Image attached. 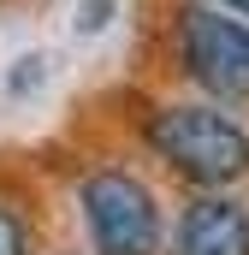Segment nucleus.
Masks as SVG:
<instances>
[{"instance_id":"nucleus-1","label":"nucleus","mask_w":249,"mask_h":255,"mask_svg":"<svg viewBox=\"0 0 249 255\" xmlns=\"http://www.w3.org/2000/svg\"><path fill=\"white\" fill-rule=\"evenodd\" d=\"M142 136H148V148L184 184H196V190H226V184H238L249 172V130L232 113L208 107V101L154 107L148 125H142Z\"/></svg>"},{"instance_id":"nucleus-2","label":"nucleus","mask_w":249,"mask_h":255,"mask_svg":"<svg viewBox=\"0 0 249 255\" xmlns=\"http://www.w3.org/2000/svg\"><path fill=\"white\" fill-rule=\"evenodd\" d=\"M77 214L89 232V255H160V202L136 172L95 166L77 184Z\"/></svg>"},{"instance_id":"nucleus-3","label":"nucleus","mask_w":249,"mask_h":255,"mask_svg":"<svg viewBox=\"0 0 249 255\" xmlns=\"http://www.w3.org/2000/svg\"><path fill=\"white\" fill-rule=\"evenodd\" d=\"M172 48H178V71L190 83H202L208 95H220V101L249 95V18L208 6V0H190L178 12Z\"/></svg>"},{"instance_id":"nucleus-4","label":"nucleus","mask_w":249,"mask_h":255,"mask_svg":"<svg viewBox=\"0 0 249 255\" xmlns=\"http://www.w3.org/2000/svg\"><path fill=\"white\" fill-rule=\"evenodd\" d=\"M172 255H249V208L226 190H202L178 214Z\"/></svg>"},{"instance_id":"nucleus-5","label":"nucleus","mask_w":249,"mask_h":255,"mask_svg":"<svg viewBox=\"0 0 249 255\" xmlns=\"http://www.w3.org/2000/svg\"><path fill=\"white\" fill-rule=\"evenodd\" d=\"M0 255H30V214L18 202H0Z\"/></svg>"},{"instance_id":"nucleus-6","label":"nucleus","mask_w":249,"mask_h":255,"mask_svg":"<svg viewBox=\"0 0 249 255\" xmlns=\"http://www.w3.org/2000/svg\"><path fill=\"white\" fill-rule=\"evenodd\" d=\"M208 6H226V12H238V18H249V0H208Z\"/></svg>"}]
</instances>
